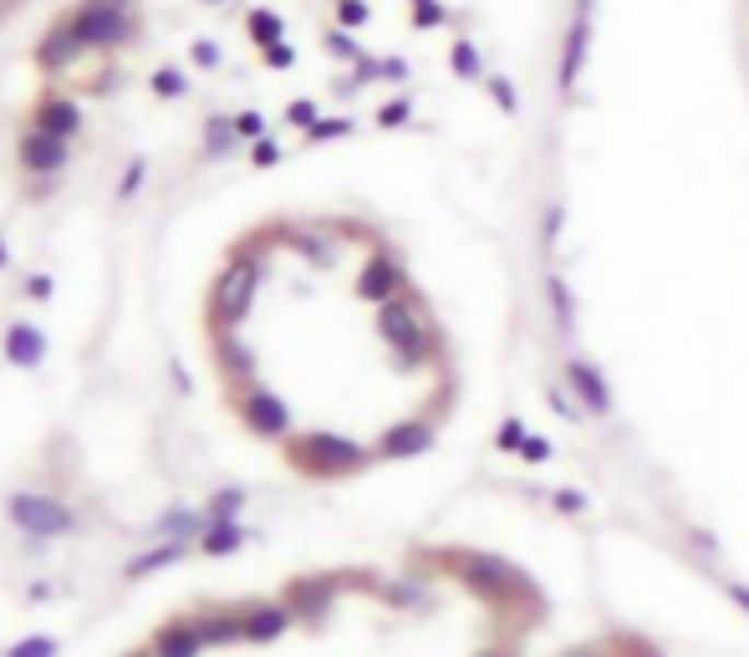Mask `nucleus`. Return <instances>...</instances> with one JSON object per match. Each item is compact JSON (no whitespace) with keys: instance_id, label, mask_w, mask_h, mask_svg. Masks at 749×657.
I'll list each match as a JSON object with an SVG mask.
<instances>
[{"instance_id":"1","label":"nucleus","mask_w":749,"mask_h":657,"mask_svg":"<svg viewBox=\"0 0 749 657\" xmlns=\"http://www.w3.org/2000/svg\"><path fill=\"white\" fill-rule=\"evenodd\" d=\"M434 561H439V570H449V576H454L470 597L485 601L495 616H515V612H520L526 622L545 616L541 586L530 581L515 561H505V555L474 551V545H443V551H434Z\"/></svg>"},{"instance_id":"37","label":"nucleus","mask_w":749,"mask_h":657,"mask_svg":"<svg viewBox=\"0 0 749 657\" xmlns=\"http://www.w3.org/2000/svg\"><path fill=\"white\" fill-rule=\"evenodd\" d=\"M337 26L342 31L368 26V5H362V0H337Z\"/></svg>"},{"instance_id":"45","label":"nucleus","mask_w":749,"mask_h":657,"mask_svg":"<svg viewBox=\"0 0 749 657\" xmlns=\"http://www.w3.org/2000/svg\"><path fill=\"white\" fill-rule=\"evenodd\" d=\"M194 61H199V67H220V46L199 42V46H194Z\"/></svg>"},{"instance_id":"16","label":"nucleus","mask_w":749,"mask_h":657,"mask_svg":"<svg viewBox=\"0 0 749 657\" xmlns=\"http://www.w3.org/2000/svg\"><path fill=\"white\" fill-rule=\"evenodd\" d=\"M541 296H545V307H551V322H556L561 336H572L576 332V296H572V280L561 276V270H545L541 276Z\"/></svg>"},{"instance_id":"11","label":"nucleus","mask_w":749,"mask_h":657,"mask_svg":"<svg viewBox=\"0 0 749 657\" xmlns=\"http://www.w3.org/2000/svg\"><path fill=\"white\" fill-rule=\"evenodd\" d=\"M439 443V424H428V418H403V424H388L378 434V443H372V453L378 459H418V453H428Z\"/></svg>"},{"instance_id":"15","label":"nucleus","mask_w":749,"mask_h":657,"mask_svg":"<svg viewBox=\"0 0 749 657\" xmlns=\"http://www.w3.org/2000/svg\"><path fill=\"white\" fill-rule=\"evenodd\" d=\"M31 128L51 132V138H67L72 143V132L82 128V113H77V103H67V97H42V103L31 107Z\"/></svg>"},{"instance_id":"20","label":"nucleus","mask_w":749,"mask_h":657,"mask_svg":"<svg viewBox=\"0 0 749 657\" xmlns=\"http://www.w3.org/2000/svg\"><path fill=\"white\" fill-rule=\"evenodd\" d=\"M449 72L459 77V82H485L489 67H485V51L470 42V36H459L454 46H449Z\"/></svg>"},{"instance_id":"32","label":"nucleus","mask_w":749,"mask_h":657,"mask_svg":"<svg viewBox=\"0 0 749 657\" xmlns=\"http://www.w3.org/2000/svg\"><path fill=\"white\" fill-rule=\"evenodd\" d=\"M551 510L556 515H587L591 499L581 495V489H551Z\"/></svg>"},{"instance_id":"3","label":"nucleus","mask_w":749,"mask_h":657,"mask_svg":"<svg viewBox=\"0 0 749 657\" xmlns=\"http://www.w3.org/2000/svg\"><path fill=\"white\" fill-rule=\"evenodd\" d=\"M82 51L92 46H128L138 31V0H77L57 21Z\"/></svg>"},{"instance_id":"7","label":"nucleus","mask_w":749,"mask_h":657,"mask_svg":"<svg viewBox=\"0 0 749 657\" xmlns=\"http://www.w3.org/2000/svg\"><path fill=\"white\" fill-rule=\"evenodd\" d=\"M561 382L572 388V397L581 403V413L587 418H612V408H618V397H612V382H607V372L591 357H566V367H561Z\"/></svg>"},{"instance_id":"39","label":"nucleus","mask_w":749,"mask_h":657,"mask_svg":"<svg viewBox=\"0 0 749 657\" xmlns=\"http://www.w3.org/2000/svg\"><path fill=\"white\" fill-rule=\"evenodd\" d=\"M408 61L403 57H378V82H408Z\"/></svg>"},{"instance_id":"35","label":"nucleus","mask_w":749,"mask_h":657,"mask_svg":"<svg viewBox=\"0 0 749 657\" xmlns=\"http://www.w3.org/2000/svg\"><path fill=\"white\" fill-rule=\"evenodd\" d=\"M184 88H189V77L178 72V67H163V72H153V92H159V97H178Z\"/></svg>"},{"instance_id":"12","label":"nucleus","mask_w":749,"mask_h":657,"mask_svg":"<svg viewBox=\"0 0 749 657\" xmlns=\"http://www.w3.org/2000/svg\"><path fill=\"white\" fill-rule=\"evenodd\" d=\"M67 159H72V143L67 138H51V132L31 128L26 138H21V169L26 174H57V169H67Z\"/></svg>"},{"instance_id":"41","label":"nucleus","mask_w":749,"mask_h":657,"mask_svg":"<svg viewBox=\"0 0 749 657\" xmlns=\"http://www.w3.org/2000/svg\"><path fill=\"white\" fill-rule=\"evenodd\" d=\"M250 159H255V169H270V163H280V143H270V138H261Z\"/></svg>"},{"instance_id":"17","label":"nucleus","mask_w":749,"mask_h":657,"mask_svg":"<svg viewBox=\"0 0 749 657\" xmlns=\"http://www.w3.org/2000/svg\"><path fill=\"white\" fill-rule=\"evenodd\" d=\"M194 622H199V637H205V647L245 643V612H235V607H220V612H199Z\"/></svg>"},{"instance_id":"23","label":"nucleus","mask_w":749,"mask_h":657,"mask_svg":"<svg viewBox=\"0 0 749 657\" xmlns=\"http://www.w3.org/2000/svg\"><path fill=\"white\" fill-rule=\"evenodd\" d=\"M485 92H489V103H495L505 117H520V88L510 82V72H489L485 77Z\"/></svg>"},{"instance_id":"4","label":"nucleus","mask_w":749,"mask_h":657,"mask_svg":"<svg viewBox=\"0 0 749 657\" xmlns=\"http://www.w3.org/2000/svg\"><path fill=\"white\" fill-rule=\"evenodd\" d=\"M591 11H597V0H572V21H566V36H561V61H556V92L561 103L572 107L576 92H581V72H587L591 61Z\"/></svg>"},{"instance_id":"10","label":"nucleus","mask_w":749,"mask_h":657,"mask_svg":"<svg viewBox=\"0 0 749 657\" xmlns=\"http://www.w3.org/2000/svg\"><path fill=\"white\" fill-rule=\"evenodd\" d=\"M342 581H347V576H332V570H322V576H296L280 601L291 607L296 622H311V627H316V622H326V612L337 607Z\"/></svg>"},{"instance_id":"47","label":"nucleus","mask_w":749,"mask_h":657,"mask_svg":"<svg viewBox=\"0 0 749 657\" xmlns=\"http://www.w3.org/2000/svg\"><path fill=\"white\" fill-rule=\"evenodd\" d=\"M689 541L699 545V551H708V555H719V541L708 535V530H689Z\"/></svg>"},{"instance_id":"24","label":"nucleus","mask_w":749,"mask_h":657,"mask_svg":"<svg viewBox=\"0 0 749 657\" xmlns=\"http://www.w3.org/2000/svg\"><path fill=\"white\" fill-rule=\"evenodd\" d=\"M530 438V424L520 418V413H510V418H499L495 424V449L499 453H520V443Z\"/></svg>"},{"instance_id":"13","label":"nucleus","mask_w":749,"mask_h":657,"mask_svg":"<svg viewBox=\"0 0 749 657\" xmlns=\"http://www.w3.org/2000/svg\"><path fill=\"white\" fill-rule=\"evenodd\" d=\"M245 612V643H276V637H286L291 632V607L286 601H250V607H240Z\"/></svg>"},{"instance_id":"2","label":"nucleus","mask_w":749,"mask_h":657,"mask_svg":"<svg viewBox=\"0 0 749 657\" xmlns=\"http://www.w3.org/2000/svg\"><path fill=\"white\" fill-rule=\"evenodd\" d=\"M286 464L307 480H353L368 464H378V453L342 434H296L286 438Z\"/></svg>"},{"instance_id":"21","label":"nucleus","mask_w":749,"mask_h":657,"mask_svg":"<svg viewBox=\"0 0 749 657\" xmlns=\"http://www.w3.org/2000/svg\"><path fill=\"white\" fill-rule=\"evenodd\" d=\"M235 148H240L235 117H209V123H205V153H209V159H230Z\"/></svg>"},{"instance_id":"49","label":"nucleus","mask_w":749,"mask_h":657,"mask_svg":"<svg viewBox=\"0 0 749 657\" xmlns=\"http://www.w3.org/2000/svg\"><path fill=\"white\" fill-rule=\"evenodd\" d=\"M128 657H159V653H153V647H143V653H128Z\"/></svg>"},{"instance_id":"40","label":"nucleus","mask_w":749,"mask_h":657,"mask_svg":"<svg viewBox=\"0 0 749 657\" xmlns=\"http://www.w3.org/2000/svg\"><path fill=\"white\" fill-rule=\"evenodd\" d=\"M291 123L296 128H316V123H322V113H316V103H307V97H301V103H291Z\"/></svg>"},{"instance_id":"29","label":"nucleus","mask_w":749,"mask_h":657,"mask_svg":"<svg viewBox=\"0 0 749 657\" xmlns=\"http://www.w3.org/2000/svg\"><path fill=\"white\" fill-rule=\"evenodd\" d=\"M240 510H245V489H220V495L209 499V520H240Z\"/></svg>"},{"instance_id":"25","label":"nucleus","mask_w":749,"mask_h":657,"mask_svg":"<svg viewBox=\"0 0 749 657\" xmlns=\"http://www.w3.org/2000/svg\"><path fill=\"white\" fill-rule=\"evenodd\" d=\"M561 234H566V199H551L541 209V250H556Z\"/></svg>"},{"instance_id":"51","label":"nucleus","mask_w":749,"mask_h":657,"mask_svg":"<svg viewBox=\"0 0 749 657\" xmlns=\"http://www.w3.org/2000/svg\"><path fill=\"white\" fill-rule=\"evenodd\" d=\"M408 5H424V0H408Z\"/></svg>"},{"instance_id":"38","label":"nucleus","mask_w":749,"mask_h":657,"mask_svg":"<svg viewBox=\"0 0 749 657\" xmlns=\"http://www.w3.org/2000/svg\"><path fill=\"white\" fill-rule=\"evenodd\" d=\"M382 597L393 601V607H418V601H424V586H382Z\"/></svg>"},{"instance_id":"8","label":"nucleus","mask_w":749,"mask_h":657,"mask_svg":"<svg viewBox=\"0 0 749 657\" xmlns=\"http://www.w3.org/2000/svg\"><path fill=\"white\" fill-rule=\"evenodd\" d=\"M408 291V270H403V261H397L388 245H378L362 261V270H357V301H368V307H388V301H397V296Z\"/></svg>"},{"instance_id":"9","label":"nucleus","mask_w":749,"mask_h":657,"mask_svg":"<svg viewBox=\"0 0 749 657\" xmlns=\"http://www.w3.org/2000/svg\"><path fill=\"white\" fill-rule=\"evenodd\" d=\"M11 520L26 530V535H36V541H57V535H67V530L77 526V515L51 495H15Z\"/></svg>"},{"instance_id":"43","label":"nucleus","mask_w":749,"mask_h":657,"mask_svg":"<svg viewBox=\"0 0 749 657\" xmlns=\"http://www.w3.org/2000/svg\"><path fill=\"white\" fill-rule=\"evenodd\" d=\"M235 128H240V138H261V132H265V117L261 113H245V117H235Z\"/></svg>"},{"instance_id":"27","label":"nucleus","mask_w":749,"mask_h":657,"mask_svg":"<svg viewBox=\"0 0 749 657\" xmlns=\"http://www.w3.org/2000/svg\"><path fill=\"white\" fill-rule=\"evenodd\" d=\"M245 26H250V36H255V42H261L265 51H270V46H280V31H286V26H280V15H276V11H250Z\"/></svg>"},{"instance_id":"18","label":"nucleus","mask_w":749,"mask_h":657,"mask_svg":"<svg viewBox=\"0 0 749 657\" xmlns=\"http://www.w3.org/2000/svg\"><path fill=\"white\" fill-rule=\"evenodd\" d=\"M5 357H11L15 367H36L46 357V336L31 322H15L11 332H5Z\"/></svg>"},{"instance_id":"28","label":"nucleus","mask_w":749,"mask_h":657,"mask_svg":"<svg viewBox=\"0 0 749 657\" xmlns=\"http://www.w3.org/2000/svg\"><path fill=\"white\" fill-rule=\"evenodd\" d=\"M515 459H520V464H530V469H541V464H551V459H556V443L530 428V438L520 443V453H515Z\"/></svg>"},{"instance_id":"50","label":"nucleus","mask_w":749,"mask_h":657,"mask_svg":"<svg viewBox=\"0 0 749 657\" xmlns=\"http://www.w3.org/2000/svg\"><path fill=\"white\" fill-rule=\"evenodd\" d=\"M0 265H5V245H0Z\"/></svg>"},{"instance_id":"31","label":"nucleus","mask_w":749,"mask_h":657,"mask_svg":"<svg viewBox=\"0 0 749 657\" xmlns=\"http://www.w3.org/2000/svg\"><path fill=\"white\" fill-rule=\"evenodd\" d=\"M326 51H332V57H342V61H353V67H357L362 57H368V51H362V46H357L342 26H337V31H326Z\"/></svg>"},{"instance_id":"5","label":"nucleus","mask_w":749,"mask_h":657,"mask_svg":"<svg viewBox=\"0 0 749 657\" xmlns=\"http://www.w3.org/2000/svg\"><path fill=\"white\" fill-rule=\"evenodd\" d=\"M261 276H265V261L261 255H250V250H240L235 261H230V270H224L220 280H215V322L220 326H235L250 316V307H255V291H261Z\"/></svg>"},{"instance_id":"22","label":"nucleus","mask_w":749,"mask_h":657,"mask_svg":"<svg viewBox=\"0 0 749 657\" xmlns=\"http://www.w3.org/2000/svg\"><path fill=\"white\" fill-rule=\"evenodd\" d=\"M189 551H194V545H184V541H163L159 551H143V555H138V561L128 566V576L138 581V576H148V570H163V566H174V561H184Z\"/></svg>"},{"instance_id":"46","label":"nucleus","mask_w":749,"mask_h":657,"mask_svg":"<svg viewBox=\"0 0 749 657\" xmlns=\"http://www.w3.org/2000/svg\"><path fill=\"white\" fill-rule=\"evenodd\" d=\"M265 61H270V67H291L296 51H291V46H270V51H265Z\"/></svg>"},{"instance_id":"14","label":"nucleus","mask_w":749,"mask_h":657,"mask_svg":"<svg viewBox=\"0 0 749 657\" xmlns=\"http://www.w3.org/2000/svg\"><path fill=\"white\" fill-rule=\"evenodd\" d=\"M148 647L159 657H199L205 653V637H199V622H194V616H174V622H163V627L153 632Z\"/></svg>"},{"instance_id":"48","label":"nucleus","mask_w":749,"mask_h":657,"mask_svg":"<svg viewBox=\"0 0 749 657\" xmlns=\"http://www.w3.org/2000/svg\"><path fill=\"white\" fill-rule=\"evenodd\" d=\"M474 657H515V647L510 643H505V647L495 643V647H485V653H474Z\"/></svg>"},{"instance_id":"6","label":"nucleus","mask_w":749,"mask_h":657,"mask_svg":"<svg viewBox=\"0 0 749 657\" xmlns=\"http://www.w3.org/2000/svg\"><path fill=\"white\" fill-rule=\"evenodd\" d=\"M230 403H235L240 424L250 428L255 438H291V408L280 403L270 388H261V382H245V388H230Z\"/></svg>"},{"instance_id":"42","label":"nucleus","mask_w":749,"mask_h":657,"mask_svg":"<svg viewBox=\"0 0 749 657\" xmlns=\"http://www.w3.org/2000/svg\"><path fill=\"white\" fill-rule=\"evenodd\" d=\"M561 657H618V653H612V643H581V647H566Z\"/></svg>"},{"instance_id":"19","label":"nucleus","mask_w":749,"mask_h":657,"mask_svg":"<svg viewBox=\"0 0 749 657\" xmlns=\"http://www.w3.org/2000/svg\"><path fill=\"white\" fill-rule=\"evenodd\" d=\"M240 545H245V526H240V520H209L194 551L199 555H235Z\"/></svg>"},{"instance_id":"33","label":"nucleus","mask_w":749,"mask_h":657,"mask_svg":"<svg viewBox=\"0 0 749 657\" xmlns=\"http://www.w3.org/2000/svg\"><path fill=\"white\" fill-rule=\"evenodd\" d=\"M57 653H61L57 637H21V643H15L5 657H57Z\"/></svg>"},{"instance_id":"44","label":"nucleus","mask_w":749,"mask_h":657,"mask_svg":"<svg viewBox=\"0 0 749 657\" xmlns=\"http://www.w3.org/2000/svg\"><path fill=\"white\" fill-rule=\"evenodd\" d=\"M724 597L735 601L739 612H749V586H745V581H724Z\"/></svg>"},{"instance_id":"30","label":"nucleus","mask_w":749,"mask_h":657,"mask_svg":"<svg viewBox=\"0 0 749 657\" xmlns=\"http://www.w3.org/2000/svg\"><path fill=\"white\" fill-rule=\"evenodd\" d=\"M439 26H449V5H439V0L413 5V31H439Z\"/></svg>"},{"instance_id":"26","label":"nucleus","mask_w":749,"mask_h":657,"mask_svg":"<svg viewBox=\"0 0 749 657\" xmlns=\"http://www.w3.org/2000/svg\"><path fill=\"white\" fill-rule=\"evenodd\" d=\"M545 403H551V413H556V418H566V424H581V418H587L566 382H551V388H545Z\"/></svg>"},{"instance_id":"36","label":"nucleus","mask_w":749,"mask_h":657,"mask_svg":"<svg viewBox=\"0 0 749 657\" xmlns=\"http://www.w3.org/2000/svg\"><path fill=\"white\" fill-rule=\"evenodd\" d=\"M347 132H353V117H322L307 138H311V143H326V138H347Z\"/></svg>"},{"instance_id":"34","label":"nucleus","mask_w":749,"mask_h":657,"mask_svg":"<svg viewBox=\"0 0 749 657\" xmlns=\"http://www.w3.org/2000/svg\"><path fill=\"white\" fill-rule=\"evenodd\" d=\"M413 117V97H393V103L378 107V128H403Z\"/></svg>"}]
</instances>
